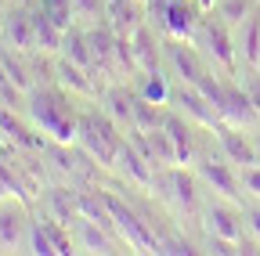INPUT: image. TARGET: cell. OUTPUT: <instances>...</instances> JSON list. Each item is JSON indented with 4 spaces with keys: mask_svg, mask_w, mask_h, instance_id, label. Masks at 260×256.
Returning <instances> with one entry per match:
<instances>
[{
    "mask_svg": "<svg viewBox=\"0 0 260 256\" xmlns=\"http://www.w3.org/2000/svg\"><path fill=\"white\" fill-rule=\"evenodd\" d=\"M61 54L69 58V61H76V65H83L87 72H98V61H94V47H90L87 29H76V25L65 29V36H61Z\"/></svg>",
    "mask_w": 260,
    "mask_h": 256,
    "instance_id": "19",
    "label": "cell"
},
{
    "mask_svg": "<svg viewBox=\"0 0 260 256\" xmlns=\"http://www.w3.org/2000/svg\"><path fill=\"white\" fill-rule=\"evenodd\" d=\"M0 36H4V29H0Z\"/></svg>",
    "mask_w": 260,
    "mask_h": 256,
    "instance_id": "44",
    "label": "cell"
},
{
    "mask_svg": "<svg viewBox=\"0 0 260 256\" xmlns=\"http://www.w3.org/2000/svg\"><path fill=\"white\" fill-rule=\"evenodd\" d=\"M242 188L260 199V163L256 166H242Z\"/></svg>",
    "mask_w": 260,
    "mask_h": 256,
    "instance_id": "36",
    "label": "cell"
},
{
    "mask_svg": "<svg viewBox=\"0 0 260 256\" xmlns=\"http://www.w3.org/2000/svg\"><path fill=\"white\" fill-rule=\"evenodd\" d=\"M116 170L126 177V180H134V184H141V188H155V166L148 163V159L130 144L126 137H123V144H119V155H116Z\"/></svg>",
    "mask_w": 260,
    "mask_h": 256,
    "instance_id": "9",
    "label": "cell"
},
{
    "mask_svg": "<svg viewBox=\"0 0 260 256\" xmlns=\"http://www.w3.org/2000/svg\"><path fill=\"white\" fill-rule=\"evenodd\" d=\"M206 231L213 238H224V242H242V216L228 206H210L206 209Z\"/></svg>",
    "mask_w": 260,
    "mask_h": 256,
    "instance_id": "18",
    "label": "cell"
},
{
    "mask_svg": "<svg viewBox=\"0 0 260 256\" xmlns=\"http://www.w3.org/2000/svg\"><path fill=\"white\" fill-rule=\"evenodd\" d=\"M253 144H256V155H260V134H253Z\"/></svg>",
    "mask_w": 260,
    "mask_h": 256,
    "instance_id": "43",
    "label": "cell"
},
{
    "mask_svg": "<svg viewBox=\"0 0 260 256\" xmlns=\"http://www.w3.org/2000/svg\"><path fill=\"white\" fill-rule=\"evenodd\" d=\"M32 25H37V44H40V51H47V54H58L61 51V29L51 22V15L44 11V8H37L32 11Z\"/></svg>",
    "mask_w": 260,
    "mask_h": 256,
    "instance_id": "25",
    "label": "cell"
},
{
    "mask_svg": "<svg viewBox=\"0 0 260 256\" xmlns=\"http://www.w3.org/2000/svg\"><path fill=\"white\" fill-rule=\"evenodd\" d=\"M29 116L37 123V130L51 137V144H76L80 137V116L69 101V90L58 83H40L25 94Z\"/></svg>",
    "mask_w": 260,
    "mask_h": 256,
    "instance_id": "1",
    "label": "cell"
},
{
    "mask_svg": "<svg viewBox=\"0 0 260 256\" xmlns=\"http://www.w3.org/2000/svg\"><path fill=\"white\" fill-rule=\"evenodd\" d=\"M87 36H90V47H94L98 69H102V72H116V40H119V33L102 18V22H94L87 29Z\"/></svg>",
    "mask_w": 260,
    "mask_h": 256,
    "instance_id": "14",
    "label": "cell"
},
{
    "mask_svg": "<svg viewBox=\"0 0 260 256\" xmlns=\"http://www.w3.org/2000/svg\"><path fill=\"white\" fill-rule=\"evenodd\" d=\"M162 112L155 101H148V98H141V94H134V130H155V126H162Z\"/></svg>",
    "mask_w": 260,
    "mask_h": 256,
    "instance_id": "27",
    "label": "cell"
},
{
    "mask_svg": "<svg viewBox=\"0 0 260 256\" xmlns=\"http://www.w3.org/2000/svg\"><path fill=\"white\" fill-rule=\"evenodd\" d=\"M25 238V216L15 206H0V249H18Z\"/></svg>",
    "mask_w": 260,
    "mask_h": 256,
    "instance_id": "23",
    "label": "cell"
},
{
    "mask_svg": "<svg viewBox=\"0 0 260 256\" xmlns=\"http://www.w3.org/2000/svg\"><path fill=\"white\" fill-rule=\"evenodd\" d=\"M246 224H249V231H253V235H256V242H260V206L246 209Z\"/></svg>",
    "mask_w": 260,
    "mask_h": 256,
    "instance_id": "38",
    "label": "cell"
},
{
    "mask_svg": "<svg viewBox=\"0 0 260 256\" xmlns=\"http://www.w3.org/2000/svg\"><path fill=\"white\" fill-rule=\"evenodd\" d=\"M73 11H76V18H90V22L105 18V4H102V0H73Z\"/></svg>",
    "mask_w": 260,
    "mask_h": 256,
    "instance_id": "35",
    "label": "cell"
},
{
    "mask_svg": "<svg viewBox=\"0 0 260 256\" xmlns=\"http://www.w3.org/2000/svg\"><path fill=\"white\" fill-rule=\"evenodd\" d=\"M203 47H206V54L217 61V65L235 72V40L228 33L224 18H203Z\"/></svg>",
    "mask_w": 260,
    "mask_h": 256,
    "instance_id": "6",
    "label": "cell"
},
{
    "mask_svg": "<svg viewBox=\"0 0 260 256\" xmlns=\"http://www.w3.org/2000/svg\"><path fill=\"white\" fill-rule=\"evenodd\" d=\"M199 22H203L199 0H170V11L162 18V29H167V36H174V40H191Z\"/></svg>",
    "mask_w": 260,
    "mask_h": 256,
    "instance_id": "8",
    "label": "cell"
},
{
    "mask_svg": "<svg viewBox=\"0 0 260 256\" xmlns=\"http://www.w3.org/2000/svg\"><path fill=\"white\" fill-rule=\"evenodd\" d=\"M29 252H37V256H58V249H54V242H51V235L44 231L40 220L29 224Z\"/></svg>",
    "mask_w": 260,
    "mask_h": 256,
    "instance_id": "32",
    "label": "cell"
},
{
    "mask_svg": "<svg viewBox=\"0 0 260 256\" xmlns=\"http://www.w3.org/2000/svg\"><path fill=\"white\" fill-rule=\"evenodd\" d=\"M141 18H148L141 0H105V22L119 36H130L141 25Z\"/></svg>",
    "mask_w": 260,
    "mask_h": 256,
    "instance_id": "13",
    "label": "cell"
},
{
    "mask_svg": "<svg viewBox=\"0 0 260 256\" xmlns=\"http://www.w3.org/2000/svg\"><path fill=\"white\" fill-rule=\"evenodd\" d=\"M167 54H170V61H174V69H177L181 83H191V87H199V83H203L206 65H203L199 51H195V47H188V40H174V36H170Z\"/></svg>",
    "mask_w": 260,
    "mask_h": 256,
    "instance_id": "11",
    "label": "cell"
},
{
    "mask_svg": "<svg viewBox=\"0 0 260 256\" xmlns=\"http://www.w3.org/2000/svg\"><path fill=\"white\" fill-rule=\"evenodd\" d=\"M8 148V137H4V130H0V152H4Z\"/></svg>",
    "mask_w": 260,
    "mask_h": 256,
    "instance_id": "41",
    "label": "cell"
},
{
    "mask_svg": "<svg viewBox=\"0 0 260 256\" xmlns=\"http://www.w3.org/2000/svg\"><path fill=\"white\" fill-rule=\"evenodd\" d=\"M130 44H134V58H138V69L141 72H155L159 69V47H155V36L148 25H138L130 33Z\"/></svg>",
    "mask_w": 260,
    "mask_h": 256,
    "instance_id": "22",
    "label": "cell"
},
{
    "mask_svg": "<svg viewBox=\"0 0 260 256\" xmlns=\"http://www.w3.org/2000/svg\"><path fill=\"white\" fill-rule=\"evenodd\" d=\"M116 72H141L138 69V58H134V44H130V36H119L116 40Z\"/></svg>",
    "mask_w": 260,
    "mask_h": 256,
    "instance_id": "33",
    "label": "cell"
},
{
    "mask_svg": "<svg viewBox=\"0 0 260 256\" xmlns=\"http://www.w3.org/2000/svg\"><path fill=\"white\" fill-rule=\"evenodd\" d=\"M47 206H51V216H58L61 224L83 220L80 209H76V195H69L65 188H51V191H47Z\"/></svg>",
    "mask_w": 260,
    "mask_h": 256,
    "instance_id": "28",
    "label": "cell"
},
{
    "mask_svg": "<svg viewBox=\"0 0 260 256\" xmlns=\"http://www.w3.org/2000/svg\"><path fill=\"white\" fill-rule=\"evenodd\" d=\"M239 51H242V61H246L249 69H260V11H253V15L242 22Z\"/></svg>",
    "mask_w": 260,
    "mask_h": 256,
    "instance_id": "24",
    "label": "cell"
},
{
    "mask_svg": "<svg viewBox=\"0 0 260 256\" xmlns=\"http://www.w3.org/2000/svg\"><path fill=\"white\" fill-rule=\"evenodd\" d=\"M105 202H109V213H112V220H116L119 238H123L130 249H134V252H159V238L152 235L148 220H141L123 199H116L112 191H105Z\"/></svg>",
    "mask_w": 260,
    "mask_h": 256,
    "instance_id": "3",
    "label": "cell"
},
{
    "mask_svg": "<svg viewBox=\"0 0 260 256\" xmlns=\"http://www.w3.org/2000/svg\"><path fill=\"white\" fill-rule=\"evenodd\" d=\"M54 83H58V87H65L69 94H83V98H90V94H94V76H90L83 65L69 61L65 54L54 61Z\"/></svg>",
    "mask_w": 260,
    "mask_h": 256,
    "instance_id": "17",
    "label": "cell"
},
{
    "mask_svg": "<svg viewBox=\"0 0 260 256\" xmlns=\"http://www.w3.org/2000/svg\"><path fill=\"white\" fill-rule=\"evenodd\" d=\"M40 224H44V231L51 235V242H54L58 256H69V252H76V245H73V235H69V228H65V224H61L58 216H44Z\"/></svg>",
    "mask_w": 260,
    "mask_h": 256,
    "instance_id": "29",
    "label": "cell"
},
{
    "mask_svg": "<svg viewBox=\"0 0 260 256\" xmlns=\"http://www.w3.org/2000/svg\"><path fill=\"white\" fill-rule=\"evenodd\" d=\"M170 101H174V105H181V112H184L188 119H195L199 126H206V130H217V126H220V116H217L213 101L206 98L199 87L181 83V90H170Z\"/></svg>",
    "mask_w": 260,
    "mask_h": 256,
    "instance_id": "5",
    "label": "cell"
},
{
    "mask_svg": "<svg viewBox=\"0 0 260 256\" xmlns=\"http://www.w3.org/2000/svg\"><path fill=\"white\" fill-rule=\"evenodd\" d=\"M0 130H4V137H8L11 144H18V148H25V152H44V148H47L44 137L32 130V126H25L8 105L0 108Z\"/></svg>",
    "mask_w": 260,
    "mask_h": 256,
    "instance_id": "16",
    "label": "cell"
},
{
    "mask_svg": "<svg viewBox=\"0 0 260 256\" xmlns=\"http://www.w3.org/2000/svg\"><path fill=\"white\" fill-rule=\"evenodd\" d=\"M199 177L217 191V195H224V199H232V202H239L242 199V180L235 177V170L228 166V163H199Z\"/></svg>",
    "mask_w": 260,
    "mask_h": 256,
    "instance_id": "15",
    "label": "cell"
},
{
    "mask_svg": "<svg viewBox=\"0 0 260 256\" xmlns=\"http://www.w3.org/2000/svg\"><path fill=\"white\" fill-rule=\"evenodd\" d=\"M162 130L170 134V141L177 148V166H188L191 163V126L184 123V116L167 112V116H162Z\"/></svg>",
    "mask_w": 260,
    "mask_h": 256,
    "instance_id": "21",
    "label": "cell"
},
{
    "mask_svg": "<svg viewBox=\"0 0 260 256\" xmlns=\"http://www.w3.org/2000/svg\"><path fill=\"white\" fill-rule=\"evenodd\" d=\"M217 11H220V18L228 25H242L256 11V4H253V0H217Z\"/></svg>",
    "mask_w": 260,
    "mask_h": 256,
    "instance_id": "30",
    "label": "cell"
},
{
    "mask_svg": "<svg viewBox=\"0 0 260 256\" xmlns=\"http://www.w3.org/2000/svg\"><path fill=\"white\" fill-rule=\"evenodd\" d=\"M249 98H253V108H256V116H260V76L249 83Z\"/></svg>",
    "mask_w": 260,
    "mask_h": 256,
    "instance_id": "39",
    "label": "cell"
},
{
    "mask_svg": "<svg viewBox=\"0 0 260 256\" xmlns=\"http://www.w3.org/2000/svg\"><path fill=\"white\" fill-rule=\"evenodd\" d=\"M4 15H8V8H4V0H0V22H4Z\"/></svg>",
    "mask_w": 260,
    "mask_h": 256,
    "instance_id": "42",
    "label": "cell"
},
{
    "mask_svg": "<svg viewBox=\"0 0 260 256\" xmlns=\"http://www.w3.org/2000/svg\"><path fill=\"white\" fill-rule=\"evenodd\" d=\"M141 98H148V101H155V105H167L170 101V87H167V80L159 76V69L155 72H145V83H141Z\"/></svg>",
    "mask_w": 260,
    "mask_h": 256,
    "instance_id": "31",
    "label": "cell"
},
{
    "mask_svg": "<svg viewBox=\"0 0 260 256\" xmlns=\"http://www.w3.org/2000/svg\"><path fill=\"white\" fill-rule=\"evenodd\" d=\"M141 4H145V0H141Z\"/></svg>",
    "mask_w": 260,
    "mask_h": 256,
    "instance_id": "45",
    "label": "cell"
},
{
    "mask_svg": "<svg viewBox=\"0 0 260 256\" xmlns=\"http://www.w3.org/2000/svg\"><path fill=\"white\" fill-rule=\"evenodd\" d=\"M167 11H170V0H145V15H148L152 22H159V25H162Z\"/></svg>",
    "mask_w": 260,
    "mask_h": 256,
    "instance_id": "37",
    "label": "cell"
},
{
    "mask_svg": "<svg viewBox=\"0 0 260 256\" xmlns=\"http://www.w3.org/2000/svg\"><path fill=\"white\" fill-rule=\"evenodd\" d=\"M105 116L119 130H130V126H134V94L126 87H109L105 90Z\"/></svg>",
    "mask_w": 260,
    "mask_h": 256,
    "instance_id": "20",
    "label": "cell"
},
{
    "mask_svg": "<svg viewBox=\"0 0 260 256\" xmlns=\"http://www.w3.org/2000/svg\"><path fill=\"white\" fill-rule=\"evenodd\" d=\"M213 4H217V0H199V8H203V11H213Z\"/></svg>",
    "mask_w": 260,
    "mask_h": 256,
    "instance_id": "40",
    "label": "cell"
},
{
    "mask_svg": "<svg viewBox=\"0 0 260 256\" xmlns=\"http://www.w3.org/2000/svg\"><path fill=\"white\" fill-rule=\"evenodd\" d=\"M80 245L87 252H112V231H105L102 224H94V220H83L80 224Z\"/></svg>",
    "mask_w": 260,
    "mask_h": 256,
    "instance_id": "26",
    "label": "cell"
},
{
    "mask_svg": "<svg viewBox=\"0 0 260 256\" xmlns=\"http://www.w3.org/2000/svg\"><path fill=\"white\" fill-rule=\"evenodd\" d=\"M155 184L188 213L195 209V202H199V195H195V180L184 173V166H167L162 173H155Z\"/></svg>",
    "mask_w": 260,
    "mask_h": 256,
    "instance_id": "12",
    "label": "cell"
},
{
    "mask_svg": "<svg viewBox=\"0 0 260 256\" xmlns=\"http://www.w3.org/2000/svg\"><path fill=\"white\" fill-rule=\"evenodd\" d=\"M217 116H220V123H228V126H242V130L260 123V116H256V108H253V98H249V90H242V87H235V83H228V80H220Z\"/></svg>",
    "mask_w": 260,
    "mask_h": 256,
    "instance_id": "4",
    "label": "cell"
},
{
    "mask_svg": "<svg viewBox=\"0 0 260 256\" xmlns=\"http://www.w3.org/2000/svg\"><path fill=\"white\" fill-rule=\"evenodd\" d=\"M76 144L83 148L87 159H94L98 166L116 170V155H119L123 134H119V126L105 112H80V137H76Z\"/></svg>",
    "mask_w": 260,
    "mask_h": 256,
    "instance_id": "2",
    "label": "cell"
},
{
    "mask_svg": "<svg viewBox=\"0 0 260 256\" xmlns=\"http://www.w3.org/2000/svg\"><path fill=\"white\" fill-rule=\"evenodd\" d=\"M217 137H220V148H224V155H228V163H242V166H256V163H260L256 144H253V137L242 134V126L220 123V126H217Z\"/></svg>",
    "mask_w": 260,
    "mask_h": 256,
    "instance_id": "10",
    "label": "cell"
},
{
    "mask_svg": "<svg viewBox=\"0 0 260 256\" xmlns=\"http://www.w3.org/2000/svg\"><path fill=\"white\" fill-rule=\"evenodd\" d=\"M0 29H4L8 47H15V51H22V54L40 51V44H37V25H32V11L11 8V11L4 15V22H0Z\"/></svg>",
    "mask_w": 260,
    "mask_h": 256,
    "instance_id": "7",
    "label": "cell"
},
{
    "mask_svg": "<svg viewBox=\"0 0 260 256\" xmlns=\"http://www.w3.org/2000/svg\"><path fill=\"white\" fill-rule=\"evenodd\" d=\"M159 252H170V256H191V252H199L188 238H174V235H167V238H159Z\"/></svg>",
    "mask_w": 260,
    "mask_h": 256,
    "instance_id": "34",
    "label": "cell"
}]
</instances>
